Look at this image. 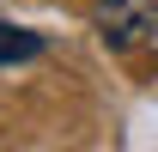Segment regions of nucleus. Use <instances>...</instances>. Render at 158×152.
Masks as SVG:
<instances>
[{
    "mask_svg": "<svg viewBox=\"0 0 158 152\" xmlns=\"http://www.w3.org/2000/svg\"><path fill=\"white\" fill-rule=\"evenodd\" d=\"M49 43H43V31H24V24H6L0 19V67H12V61H37Z\"/></svg>",
    "mask_w": 158,
    "mask_h": 152,
    "instance_id": "f03ea898",
    "label": "nucleus"
},
{
    "mask_svg": "<svg viewBox=\"0 0 158 152\" xmlns=\"http://www.w3.org/2000/svg\"><path fill=\"white\" fill-rule=\"evenodd\" d=\"M91 24L110 49H140L158 31V0H91Z\"/></svg>",
    "mask_w": 158,
    "mask_h": 152,
    "instance_id": "f257e3e1",
    "label": "nucleus"
}]
</instances>
